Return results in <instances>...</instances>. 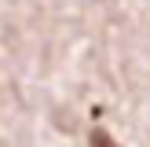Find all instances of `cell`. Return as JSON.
<instances>
[{
	"mask_svg": "<svg viewBox=\"0 0 150 147\" xmlns=\"http://www.w3.org/2000/svg\"><path fill=\"white\" fill-rule=\"evenodd\" d=\"M92 147H121L106 129H92Z\"/></svg>",
	"mask_w": 150,
	"mask_h": 147,
	"instance_id": "cell-1",
	"label": "cell"
}]
</instances>
